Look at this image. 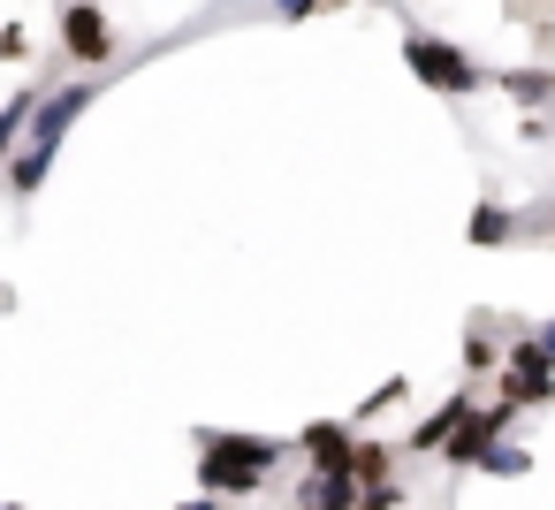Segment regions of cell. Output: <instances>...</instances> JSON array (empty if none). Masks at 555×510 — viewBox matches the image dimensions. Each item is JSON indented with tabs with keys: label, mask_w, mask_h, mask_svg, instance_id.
<instances>
[{
	"label": "cell",
	"mask_w": 555,
	"mask_h": 510,
	"mask_svg": "<svg viewBox=\"0 0 555 510\" xmlns=\"http://www.w3.org/2000/svg\"><path fill=\"white\" fill-rule=\"evenodd\" d=\"M9 510H16V502H9Z\"/></svg>",
	"instance_id": "21"
},
{
	"label": "cell",
	"mask_w": 555,
	"mask_h": 510,
	"mask_svg": "<svg viewBox=\"0 0 555 510\" xmlns=\"http://www.w3.org/2000/svg\"><path fill=\"white\" fill-rule=\"evenodd\" d=\"M502 343H509V335H502L494 320H479V328L464 335V373H472V381H479V373H494V366H502Z\"/></svg>",
	"instance_id": "10"
},
{
	"label": "cell",
	"mask_w": 555,
	"mask_h": 510,
	"mask_svg": "<svg viewBox=\"0 0 555 510\" xmlns=\"http://www.w3.org/2000/svg\"><path fill=\"white\" fill-rule=\"evenodd\" d=\"M39 100H47V92H39V85H24L9 107H0V161H9V153L24 145V130H31V115H39Z\"/></svg>",
	"instance_id": "9"
},
{
	"label": "cell",
	"mask_w": 555,
	"mask_h": 510,
	"mask_svg": "<svg viewBox=\"0 0 555 510\" xmlns=\"http://www.w3.org/2000/svg\"><path fill=\"white\" fill-rule=\"evenodd\" d=\"M100 100V85H62V92H47L39 100V115H31V130H24V145L9 153V191L16 199H31L39 183H47V168H54V153H62V138L77 130V115Z\"/></svg>",
	"instance_id": "1"
},
{
	"label": "cell",
	"mask_w": 555,
	"mask_h": 510,
	"mask_svg": "<svg viewBox=\"0 0 555 510\" xmlns=\"http://www.w3.org/2000/svg\"><path fill=\"white\" fill-rule=\"evenodd\" d=\"M517 229H525V221H517L509 206H494V199H487V206L472 214V244H509Z\"/></svg>",
	"instance_id": "13"
},
{
	"label": "cell",
	"mask_w": 555,
	"mask_h": 510,
	"mask_svg": "<svg viewBox=\"0 0 555 510\" xmlns=\"http://www.w3.org/2000/svg\"><path fill=\"white\" fill-rule=\"evenodd\" d=\"M358 510H403V480H380V487H358Z\"/></svg>",
	"instance_id": "15"
},
{
	"label": "cell",
	"mask_w": 555,
	"mask_h": 510,
	"mask_svg": "<svg viewBox=\"0 0 555 510\" xmlns=\"http://www.w3.org/2000/svg\"><path fill=\"white\" fill-rule=\"evenodd\" d=\"M547 229H555V214H547Z\"/></svg>",
	"instance_id": "20"
},
{
	"label": "cell",
	"mask_w": 555,
	"mask_h": 510,
	"mask_svg": "<svg viewBox=\"0 0 555 510\" xmlns=\"http://www.w3.org/2000/svg\"><path fill=\"white\" fill-rule=\"evenodd\" d=\"M24 54H31V39H24V24H16V31H0V62H24Z\"/></svg>",
	"instance_id": "18"
},
{
	"label": "cell",
	"mask_w": 555,
	"mask_h": 510,
	"mask_svg": "<svg viewBox=\"0 0 555 510\" xmlns=\"http://www.w3.org/2000/svg\"><path fill=\"white\" fill-rule=\"evenodd\" d=\"M487 85H502V92H509V100H525V107L555 100V77H547V69H502V77H487Z\"/></svg>",
	"instance_id": "12"
},
{
	"label": "cell",
	"mask_w": 555,
	"mask_h": 510,
	"mask_svg": "<svg viewBox=\"0 0 555 510\" xmlns=\"http://www.w3.org/2000/svg\"><path fill=\"white\" fill-rule=\"evenodd\" d=\"M509 419H517V411H509L502 396H494V404H479V411H472V419H464V426L449 434V449H441V464H456V472H479V464H487V457L502 449V434H509Z\"/></svg>",
	"instance_id": "4"
},
{
	"label": "cell",
	"mask_w": 555,
	"mask_h": 510,
	"mask_svg": "<svg viewBox=\"0 0 555 510\" xmlns=\"http://www.w3.org/2000/svg\"><path fill=\"white\" fill-rule=\"evenodd\" d=\"M479 472H494V480H502V472H509V480H517V472H532V457H525V449H509V442H502V449H494V457H487V464H479Z\"/></svg>",
	"instance_id": "16"
},
{
	"label": "cell",
	"mask_w": 555,
	"mask_h": 510,
	"mask_svg": "<svg viewBox=\"0 0 555 510\" xmlns=\"http://www.w3.org/2000/svg\"><path fill=\"white\" fill-rule=\"evenodd\" d=\"M472 411H479V388L464 381V388H449V396H441V411H434V419H418V434H411L403 449H426V457H441V449H449V434H456Z\"/></svg>",
	"instance_id": "7"
},
{
	"label": "cell",
	"mask_w": 555,
	"mask_h": 510,
	"mask_svg": "<svg viewBox=\"0 0 555 510\" xmlns=\"http://www.w3.org/2000/svg\"><path fill=\"white\" fill-rule=\"evenodd\" d=\"M289 449H297L320 480H350V449H358V442H350V419H312Z\"/></svg>",
	"instance_id": "6"
},
{
	"label": "cell",
	"mask_w": 555,
	"mask_h": 510,
	"mask_svg": "<svg viewBox=\"0 0 555 510\" xmlns=\"http://www.w3.org/2000/svg\"><path fill=\"white\" fill-rule=\"evenodd\" d=\"M403 396H411V381H403V373H388V381H380V388H373V396L358 404V419H380V411H396Z\"/></svg>",
	"instance_id": "14"
},
{
	"label": "cell",
	"mask_w": 555,
	"mask_h": 510,
	"mask_svg": "<svg viewBox=\"0 0 555 510\" xmlns=\"http://www.w3.org/2000/svg\"><path fill=\"white\" fill-rule=\"evenodd\" d=\"M403 62H411V77H418V85H434L441 100H472V92L487 85V69H479L464 47L434 39V31H411V39H403Z\"/></svg>",
	"instance_id": "3"
},
{
	"label": "cell",
	"mask_w": 555,
	"mask_h": 510,
	"mask_svg": "<svg viewBox=\"0 0 555 510\" xmlns=\"http://www.w3.org/2000/svg\"><path fill=\"white\" fill-rule=\"evenodd\" d=\"M297 510H358V480H320V472H305Z\"/></svg>",
	"instance_id": "8"
},
{
	"label": "cell",
	"mask_w": 555,
	"mask_h": 510,
	"mask_svg": "<svg viewBox=\"0 0 555 510\" xmlns=\"http://www.w3.org/2000/svg\"><path fill=\"white\" fill-rule=\"evenodd\" d=\"M350 480H358V487L396 480V449H388V442H358V449H350Z\"/></svg>",
	"instance_id": "11"
},
{
	"label": "cell",
	"mask_w": 555,
	"mask_h": 510,
	"mask_svg": "<svg viewBox=\"0 0 555 510\" xmlns=\"http://www.w3.org/2000/svg\"><path fill=\"white\" fill-rule=\"evenodd\" d=\"M62 47H69L77 69L115 62V31H107V9H100V0H69V9H62Z\"/></svg>",
	"instance_id": "5"
},
{
	"label": "cell",
	"mask_w": 555,
	"mask_h": 510,
	"mask_svg": "<svg viewBox=\"0 0 555 510\" xmlns=\"http://www.w3.org/2000/svg\"><path fill=\"white\" fill-rule=\"evenodd\" d=\"M289 457V442L267 434H198V495H259L267 472Z\"/></svg>",
	"instance_id": "2"
},
{
	"label": "cell",
	"mask_w": 555,
	"mask_h": 510,
	"mask_svg": "<svg viewBox=\"0 0 555 510\" xmlns=\"http://www.w3.org/2000/svg\"><path fill=\"white\" fill-rule=\"evenodd\" d=\"M320 9H335V0H274V16H282V24H312Z\"/></svg>",
	"instance_id": "17"
},
{
	"label": "cell",
	"mask_w": 555,
	"mask_h": 510,
	"mask_svg": "<svg viewBox=\"0 0 555 510\" xmlns=\"http://www.w3.org/2000/svg\"><path fill=\"white\" fill-rule=\"evenodd\" d=\"M183 510H221V502H214V495H191V502H183Z\"/></svg>",
	"instance_id": "19"
}]
</instances>
